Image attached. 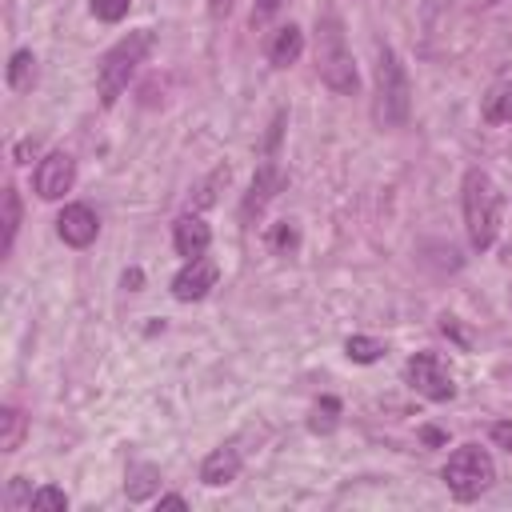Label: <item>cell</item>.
Masks as SVG:
<instances>
[{"instance_id":"cell-12","label":"cell","mask_w":512,"mask_h":512,"mask_svg":"<svg viewBox=\"0 0 512 512\" xmlns=\"http://www.w3.org/2000/svg\"><path fill=\"white\" fill-rule=\"evenodd\" d=\"M236 476H240V452H236L232 444H220V448H212V452L204 456V464H200V480H204L208 488L232 484Z\"/></svg>"},{"instance_id":"cell-11","label":"cell","mask_w":512,"mask_h":512,"mask_svg":"<svg viewBox=\"0 0 512 512\" xmlns=\"http://www.w3.org/2000/svg\"><path fill=\"white\" fill-rule=\"evenodd\" d=\"M280 184H284V176H280V168L268 160V164H260L256 168V176H252V188H248V196H244V204H240V216H244V224H252L268 204H272V196L280 192Z\"/></svg>"},{"instance_id":"cell-2","label":"cell","mask_w":512,"mask_h":512,"mask_svg":"<svg viewBox=\"0 0 512 512\" xmlns=\"http://www.w3.org/2000/svg\"><path fill=\"white\" fill-rule=\"evenodd\" d=\"M316 72L340 96H356V88H360L356 60H352V48L344 40V24L336 12L316 16Z\"/></svg>"},{"instance_id":"cell-10","label":"cell","mask_w":512,"mask_h":512,"mask_svg":"<svg viewBox=\"0 0 512 512\" xmlns=\"http://www.w3.org/2000/svg\"><path fill=\"white\" fill-rule=\"evenodd\" d=\"M208 244H212V228H208L196 212L176 216V224H172V248H176V256L200 260V256L208 252Z\"/></svg>"},{"instance_id":"cell-5","label":"cell","mask_w":512,"mask_h":512,"mask_svg":"<svg viewBox=\"0 0 512 512\" xmlns=\"http://www.w3.org/2000/svg\"><path fill=\"white\" fill-rule=\"evenodd\" d=\"M440 480L448 484V492H452L460 504L480 500V496L492 488V480H496V460H492V452L480 448V444H460V448L444 460Z\"/></svg>"},{"instance_id":"cell-1","label":"cell","mask_w":512,"mask_h":512,"mask_svg":"<svg viewBox=\"0 0 512 512\" xmlns=\"http://www.w3.org/2000/svg\"><path fill=\"white\" fill-rule=\"evenodd\" d=\"M460 208H464V228H468V244L476 252H488L500 236V220H504V196L496 188V180L484 168H468L460 180Z\"/></svg>"},{"instance_id":"cell-7","label":"cell","mask_w":512,"mask_h":512,"mask_svg":"<svg viewBox=\"0 0 512 512\" xmlns=\"http://www.w3.org/2000/svg\"><path fill=\"white\" fill-rule=\"evenodd\" d=\"M72 184H76V160L60 148L48 152L32 172V188L40 200H60L64 192H72Z\"/></svg>"},{"instance_id":"cell-24","label":"cell","mask_w":512,"mask_h":512,"mask_svg":"<svg viewBox=\"0 0 512 512\" xmlns=\"http://www.w3.org/2000/svg\"><path fill=\"white\" fill-rule=\"evenodd\" d=\"M156 508H188L184 496H156Z\"/></svg>"},{"instance_id":"cell-22","label":"cell","mask_w":512,"mask_h":512,"mask_svg":"<svg viewBox=\"0 0 512 512\" xmlns=\"http://www.w3.org/2000/svg\"><path fill=\"white\" fill-rule=\"evenodd\" d=\"M492 440H496L500 448H508V452H512V420H500V424H492Z\"/></svg>"},{"instance_id":"cell-9","label":"cell","mask_w":512,"mask_h":512,"mask_svg":"<svg viewBox=\"0 0 512 512\" xmlns=\"http://www.w3.org/2000/svg\"><path fill=\"white\" fill-rule=\"evenodd\" d=\"M56 232H60V240L68 248H88L96 240V232H100V216L88 204H80V200L76 204H64L60 216H56Z\"/></svg>"},{"instance_id":"cell-6","label":"cell","mask_w":512,"mask_h":512,"mask_svg":"<svg viewBox=\"0 0 512 512\" xmlns=\"http://www.w3.org/2000/svg\"><path fill=\"white\" fill-rule=\"evenodd\" d=\"M408 384L424 396V400H452L456 396V384H452V372L444 368V360L436 352H416L408 356V368H404Z\"/></svg>"},{"instance_id":"cell-13","label":"cell","mask_w":512,"mask_h":512,"mask_svg":"<svg viewBox=\"0 0 512 512\" xmlns=\"http://www.w3.org/2000/svg\"><path fill=\"white\" fill-rule=\"evenodd\" d=\"M268 64H276V68H288V64H296L300 60V52H304V32L296 28V24H280L272 36H268Z\"/></svg>"},{"instance_id":"cell-21","label":"cell","mask_w":512,"mask_h":512,"mask_svg":"<svg viewBox=\"0 0 512 512\" xmlns=\"http://www.w3.org/2000/svg\"><path fill=\"white\" fill-rule=\"evenodd\" d=\"M280 8H284V0H256V8H252V28H264Z\"/></svg>"},{"instance_id":"cell-19","label":"cell","mask_w":512,"mask_h":512,"mask_svg":"<svg viewBox=\"0 0 512 512\" xmlns=\"http://www.w3.org/2000/svg\"><path fill=\"white\" fill-rule=\"evenodd\" d=\"M344 348H348V356H352L356 364H372V360H380V352H384V344L372 340V336H348Z\"/></svg>"},{"instance_id":"cell-17","label":"cell","mask_w":512,"mask_h":512,"mask_svg":"<svg viewBox=\"0 0 512 512\" xmlns=\"http://www.w3.org/2000/svg\"><path fill=\"white\" fill-rule=\"evenodd\" d=\"M16 232H20V192L8 184V188H4V256L12 252Z\"/></svg>"},{"instance_id":"cell-18","label":"cell","mask_w":512,"mask_h":512,"mask_svg":"<svg viewBox=\"0 0 512 512\" xmlns=\"http://www.w3.org/2000/svg\"><path fill=\"white\" fill-rule=\"evenodd\" d=\"M28 508H32V512H64V508H68V496H64L60 488L44 484V488H36V492L28 496Z\"/></svg>"},{"instance_id":"cell-20","label":"cell","mask_w":512,"mask_h":512,"mask_svg":"<svg viewBox=\"0 0 512 512\" xmlns=\"http://www.w3.org/2000/svg\"><path fill=\"white\" fill-rule=\"evenodd\" d=\"M128 4L132 0H92V16L104 20V24H116V20L128 16Z\"/></svg>"},{"instance_id":"cell-3","label":"cell","mask_w":512,"mask_h":512,"mask_svg":"<svg viewBox=\"0 0 512 512\" xmlns=\"http://www.w3.org/2000/svg\"><path fill=\"white\" fill-rule=\"evenodd\" d=\"M412 112V80L404 60L396 56L392 44L376 48V100H372V116L380 128H400Z\"/></svg>"},{"instance_id":"cell-15","label":"cell","mask_w":512,"mask_h":512,"mask_svg":"<svg viewBox=\"0 0 512 512\" xmlns=\"http://www.w3.org/2000/svg\"><path fill=\"white\" fill-rule=\"evenodd\" d=\"M480 116L488 124H508L512 120V80H500L488 88V96L480 100Z\"/></svg>"},{"instance_id":"cell-23","label":"cell","mask_w":512,"mask_h":512,"mask_svg":"<svg viewBox=\"0 0 512 512\" xmlns=\"http://www.w3.org/2000/svg\"><path fill=\"white\" fill-rule=\"evenodd\" d=\"M232 4H236V0H208V12H212V20H224V16L232 12Z\"/></svg>"},{"instance_id":"cell-8","label":"cell","mask_w":512,"mask_h":512,"mask_svg":"<svg viewBox=\"0 0 512 512\" xmlns=\"http://www.w3.org/2000/svg\"><path fill=\"white\" fill-rule=\"evenodd\" d=\"M216 280H220V268H216L208 256H200V260H184V268L172 276V296L184 300V304L204 300V296L216 288Z\"/></svg>"},{"instance_id":"cell-14","label":"cell","mask_w":512,"mask_h":512,"mask_svg":"<svg viewBox=\"0 0 512 512\" xmlns=\"http://www.w3.org/2000/svg\"><path fill=\"white\" fill-rule=\"evenodd\" d=\"M24 436H28V416H24L16 404H4V408H0V452H4V456L16 452V448L24 444Z\"/></svg>"},{"instance_id":"cell-16","label":"cell","mask_w":512,"mask_h":512,"mask_svg":"<svg viewBox=\"0 0 512 512\" xmlns=\"http://www.w3.org/2000/svg\"><path fill=\"white\" fill-rule=\"evenodd\" d=\"M32 84H36V56L28 48H16L12 60H8V88L28 92Z\"/></svg>"},{"instance_id":"cell-4","label":"cell","mask_w":512,"mask_h":512,"mask_svg":"<svg viewBox=\"0 0 512 512\" xmlns=\"http://www.w3.org/2000/svg\"><path fill=\"white\" fill-rule=\"evenodd\" d=\"M152 52V32L148 28H136L128 36H120L104 56H100V68H96V92H100V104L112 108L120 100V92L132 84L136 68L148 60Z\"/></svg>"}]
</instances>
